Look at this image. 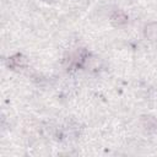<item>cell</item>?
Wrapping results in <instances>:
<instances>
[{"mask_svg":"<svg viewBox=\"0 0 157 157\" xmlns=\"http://www.w3.org/2000/svg\"><path fill=\"white\" fill-rule=\"evenodd\" d=\"M126 20H128V18H126L125 13L121 12V11L115 12V13L112 16V21H113V23H115V25H123V23L126 22Z\"/></svg>","mask_w":157,"mask_h":157,"instance_id":"1","label":"cell"},{"mask_svg":"<svg viewBox=\"0 0 157 157\" xmlns=\"http://www.w3.org/2000/svg\"><path fill=\"white\" fill-rule=\"evenodd\" d=\"M11 63L13 66H23L26 64V59L22 55H15L11 58Z\"/></svg>","mask_w":157,"mask_h":157,"instance_id":"2","label":"cell"}]
</instances>
